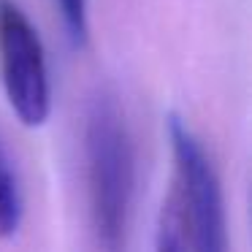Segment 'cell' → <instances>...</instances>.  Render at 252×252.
Here are the masks:
<instances>
[{
	"mask_svg": "<svg viewBox=\"0 0 252 252\" xmlns=\"http://www.w3.org/2000/svg\"><path fill=\"white\" fill-rule=\"evenodd\" d=\"M171 182L158 217L160 252H222L225 203L220 179L203 144L182 117H168Z\"/></svg>",
	"mask_w": 252,
	"mask_h": 252,
	"instance_id": "obj_1",
	"label": "cell"
},
{
	"mask_svg": "<svg viewBox=\"0 0 252 252\" xmlns=\"http://www.w3.org/2000/svg\"><path fill=\"white\" fill-rule=\"evenodd\" d=\"M84 174L90 225L98 247L120 250L130 225L136 192V155L125 114L114 95L100 93L84 120Z\"/></svg>",
	"mask_w": 252,
	"mask_h": 252,
	"instance_id": "obj_2",
	"label": "cell"
},
{
	"mask_svg": "<svg viewBox=\"0 0 252 252\" xmlns=\"http://www.w3.org/2000/svg\"><path fill=\"white\" fill-rule=\"evenodd\" d=\"M0 79L22 125H44L52 106L46 52L38 30L14 0H0Z\"/></svg>",
	"mask_w": 252,
	"mask_h": 252,
	"instance_id": "obj_3",
	"label": "cell"
},
{
	"mask_svg": "<svg viewBox=\"0 0 252 252\" xmlns=\"http://www.w3.org/2000/svg\"><path fill=\"white\" fill-rule=\"evenodd\" d=\"M22 190H19V179L14 174L8 158L0 149V239L14 236L22 225Z\"/></svg>",
	"mask_w": 252,
	"mask_h": 252,
	"instance_id": "obj_4",
	"label": "cell"
},
{
	"mask_svg": "<svg viewBox=\"0 0 252 252\" xmlns=\"http://www.w3.org/2000/svg\"><path fill=\"white\" fill-rule=\"evenodd\" d=\"M57 6L63 11L71 38L82 44L87 38V0H57Z\"/></svg>",
	"mask_w": 252,
	"mask_h": 252,
	"instance_id": "obj_5",
	"label": "cell"
}]
</instances>
